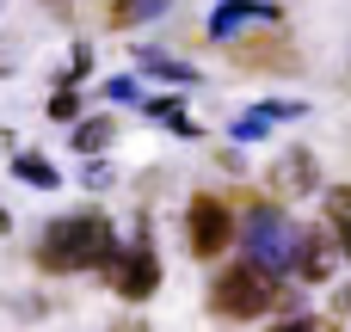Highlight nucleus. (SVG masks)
Returning a JSON list of instances; mask_svg holds the SVG:
<instances>
[{"mask_svg":"<svg viewBox=\"0 0 351 332\" xmlns=\"http://www.w3.org/2000/svg\"><path fill=\"white\" fill-rule=\"evenodd\" d=\"M321 197H327V222H333V234H339L351 222V185H327Z\"/></svg>","mask_w":351,"mask_h":332,"instance_id":"13","label":"nucleus"},{"mask_svg":"<svg viewBox=\"0 0 351 332\" xmlns=\"http://www.w3.org/2000/svg\"><path fill=\"white\" fill-rule=\"evenodd\" d=\"M253 18H278V0H222V6L210 12V37H234V31L253 25Z\"/></svg>","mask_w":351,"mask_h":332,"instance_id":"8","label":"nucleus"},{"mask_svg":"<svg viewBox=\"0 0 351 332\" xmlns=\"http://www.w3.org/2000/svg\"><path fill=\"white\" fill-rule=\"evenodd\" d=\"M0 74H6V62H0Z\"/></svg>","mask_w":351,"mask_h":332,"instance_id":"22","label":"nucleus"},{"mask_svg":"<svg viewBox=\"0 0 351 332\" xmlns=\"http://www.w3.org/2000/svg\"><path fill=\"white\" fill-rule=\"evenodd\" d=\"M333 308H339V320H346V314H351V290H339V296H333Z\"/></svg>","mask_w":351,"mask_h":332,"instance_id":"20","label":"nucleus"},{"mask_svg":"<svg viewBox=\"0 0 351 332\" xmlns=\"http://www.w3.org/2000/svg\"><path fill=\"white\" fill-rule=\"evenodd\" d=\"M111 136H117V123H111V117H86V123H74V148H80L86 160H93L99 148H111Z\"/></svg>","mask_w":351,"mask_h":332,"instance_id":"10","label":"nucleus"},{"mask_svg":"<svg viewBox=\"0 0 351 332\" xmlns=\"http://www.w3.org/2000/svg\"><path fill=\"white\" fill-rule=\"evenodd\" d=\"M105 283H111V296H123V302H148L154 290H160V259H154V234L142 228L130 246H111L105 253Z\"/></svg>","mask_w":351,"mask_h":332,"instance_id":"4","label":"nucleus"},{"mask_svg":"<svg viewBox=\"0 0 351 332\" xmlns=\"http://www.w3.org/2000/svg\"><path fill=\"white\" fill-rule=\"evenodd\" d=\"M80 185H86V191L111 185V166H105V160H86V166H80Z\"/></svg>","mask_w":351,"mask_h":332,"instance_id":"17","label":"nucleus"},{"mask_svg":"<svg viewBox=\"0 0 351 332\" xmlns=\"http://www.w3.org/2000/svg\"><path fill=\"white\" fill-rule=\"evenodd\" d=\"M278 290H284L278 277H265L259 265L241 259V265H228V271L210 283V308H216L222 320H259V314L278 308Z\"/></svg>","mask_w":351,"mask_h":332,"instance_id":"3","label":"nucleus"},{"mask_svg":"<svg viewBox=\"0 0 351 332\" xmlns=\"http://www.w3.org/2000/svg\"><path fill=\"white\" fill-rule=\"evenodd\" d=\"M99 92H105V99H117V105H142V86H136V80H105Z\"/></svg>","mask_w":351,"mask_h":332,"instance_id":"16","label":"nucleus"},{"mask_svg":"<svg viewBox=\"0 0 351 332\" xmlns=\"http://www.w3.org/2000/svg\"><path fill=\"white\" fill-rule=\"evenodd\" d=\"M265 129H271V117H265V111H241V117L228 123V136H234V142H259Z\"/></svg>","mask_w":351,"mask_h":332,"instance_id":"15","label":"nucleus"},{"mask_svg":"<svg viewBox=\"0 0 351 332\" xmlns=\"http://www.w3.org/2000/svg\"><path fill=\"white\" fill-rule=\"evenodd\" d=\"M339 234L333 228H302V240H296V277L302 283H327L333 271H339Z\"/></svg>","mask_w":351,"mask_h":332,"instance_id":"6","label":"nucleus"},{"mask_svg":"<svg viewBox=\"0 0 351 332\" xmlns=\"http://www.w3.org/2000/svg\"><path fill=\"white\" fill-rule=\"evenodd\" d=\"M339 253H346V259H351V222H346V228H339Z\"/></svg>","mask_w":351,"mask_h":332,"instance_id":"21","label":"nucleus"},{"mask_svg":"<svg viewBox=\"0 0 351 332\" xmlns=\"http://www.w3.org/2000/svg\"><path fill=\"white\" fill-rule=\"evenodd\" d=\"M136 68L154 74V80H173V86H191V80H197V68L179 62V55H167V49H136Z\"/></svg>","mask_w":351,"mask_h":332,"instance_id":"9","label":"nucleus"},{"mask_svg":"<svg viewBox=\"0 0 351 332\" xmlns=\"http://www.w3.org/2000/svg\"><path fill=\"white\" fill-rule=\"evenodd\" d=\"M241 234H247V265H259L265 277L296 271V240H302V228H296L290 209H278V203H253Z\"/></svg>","mask_w":351,"mask_h":332,"instance_id":"2","label":"nucleus"},{"mask_svg":"<svg viewBox=\"0 0 351 332\" xmlns=\"http://www.w3.org/2000/svg\"><path fill=\"white\" fill-rule=\"evenodd\" d=\"M12 173H19L25 185H37V191H56V185H62V173H56L49 160H37V154H19V160H12Z\"/></svg>","mask_w":351,"mask_h":332,"instance_id":"12","label":"nucleus"},{"mask_svg":"<svg viewBox=\"0 0 351 332\" xmlns=\"http://www.w3.org/2000/svg\"><path fill=\"white\" fill-rule=\"evenodd\" d=\"M43 111H49V117H56V123H74V117H80V92H74V86H56V92H49V105H43Z\"/></svg>","mask_w":351,"mask_h":332,"instance_id":"14","label":"nucleus"},{"mask_svg":"<svg viewBox=\"0 0 351 332\" xmlns=\"http://www.w3.org/2000/svg\"><path fill=\"white\" fill-rule=\"evenodd\" d=\"M68 74L80 80V74H93V49H74V62H68Z\"/></svg>","mask_w":351,"mask_h":332,"instance_id":"19","label":"nucleus"},{"mask_svg":"<svg viewBox=\"0 0 351 332\" xmlns=\"http://www.w3.org/2000/svg\"><path fill=\"white\" fill-rule=\"evenodd\" d=\"M271 332H327V320H315V314H296V320H278Z\"/></svg>","mask_w":351,"mask_h":332,"instance_id":"18","label":"nucleus"},{"mask_svg":"<svg viewBox=\"0 0 351 332\" xmlns=\"http://www.w3.org/2000/svg\"><path fill=\"white\" fill-rule=\"evenodd\" d=\"M111 222L99 209H74V216H56L43 234H37V265L49 277H74V271H99L105 253H111Z\"/></svg>","mask_w":351,"mask_h":332,"instance_id":"1","label":"nucleus"},{"mask_svg":"<svg viewBox=\"0 0 351 332\" xmlns=\"http://www.w3.org/2000/svg\"><path fill=\"white\" fill-rule=\"evenodd\" d=\"M167 6H173V0H117V6H111V25H123V31H130V25H148V18H160Z\"/></svg>","mask_w":351,"mask_h":332,"instance_id":"11","label":"nucleus"},{"mask_svg":"<svg viewBox=\"0 0 351 332\" xmlns=\"http://www.w3.org/2000/svg\"><path fill=\"white\" fill-rule=\"evenodd\" d=\"M315 191H321V166H315V154H308V148L278 154V166H271V197H315Z\"/></svg>","mask_w":351,"mask_h":332,"instance_id":"7","label":"nucleus"},{"mask_svg":"<svg viewBox=\"0 0 351 332\" xmlns=\"http://www.w3.org/2000/svg\"><path fill=\"white\" fill-rule=\"evenodd\" d=\"M185 240H191V259H216L234 246V209L222 197H191L185 209Z\"/></svg>","mask_w":351,"mask_h":332,"instance_id":"5","label":"nucleus"}]
</instances>
